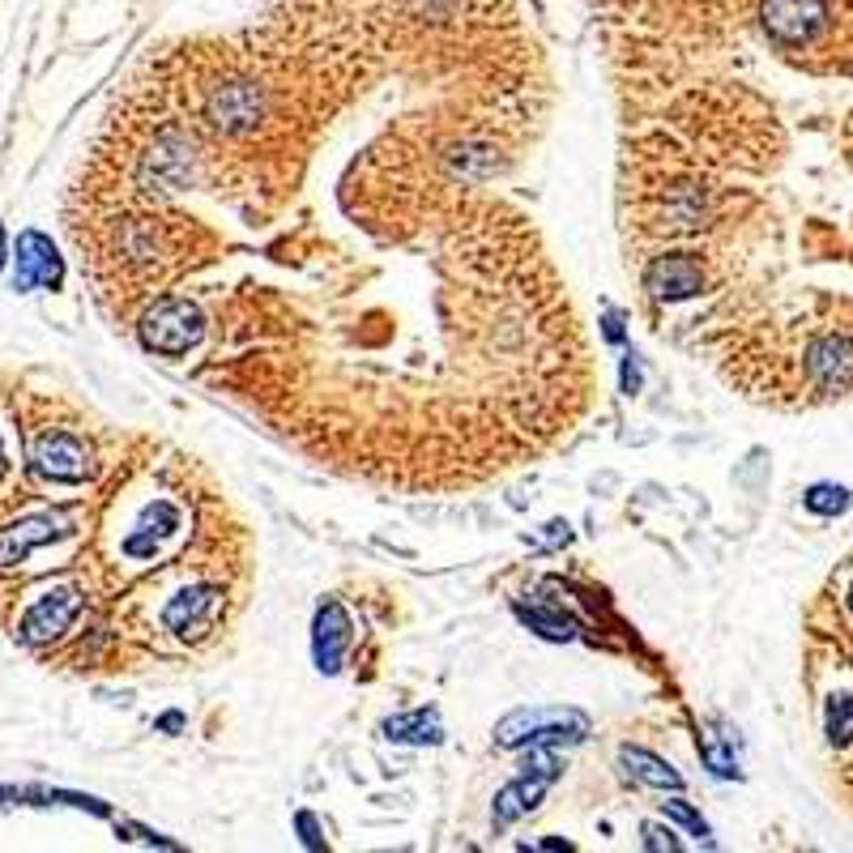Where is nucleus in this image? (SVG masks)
Masks as SVG:
<instances>
[{"label":"nucleus","instance_id":"f257e3e1","mask_svg":"<svg viewBox=\"0 0 853 853\" xmlns=\"http://www.w3.org/2000/svg\"><path fill=\"white\" fill-rule=\"evenodd\" d=\"M201 329H205V321H201V307L193 299H184V295H163V299H154L145 307V316H141V342L154 351V355H189L196 342H201Z\"/></svg>","mask_w":853,"mask_h":853},{"label":"nucleus","instance_id":"f03ea898","mask_svg":"<svg viewBox=\"0 0 853 853\" xmlns=\"http://www.w3.org/2000/svg\"><path fill=\"white\" fill-rule=\"evenodd\" d=\"M589 734V717L577 709H521V713L504 717L496 730L499 747H555V743H580Z\"/></svg>","mask_w":853,"mask_h":853},{"label":"nucleus","instance_id":"7ed1b4c3","mask_svg":"<svg viewBox=\"0 0 853 853\" xmlns=\"http://www.w3.org/2000/svg\"><path fill=\"white\" fill-rule=\"evenodd\" d=\"M78 610H82V589H78V585H55V589H48V593L22 615L18 636H22L27 644H52V640H60V636L69 632V623L78 619Z\"/></svg>","mask_w":853,"mask_h":853},{"label":"nucleus","instance_id":"20e7f679","mask_svg":"<svg viewBox=\"0 0 853 853\" xmlns=\"http://www.w3.org/2000/svg\"><path fill=\"white\" fill-rule=\"evenodd\" d=\"M824 27V0H764V30L776 43H806Z\"/></svg>","mask_w":853,"mask_h":853},{"label":"nucleus","instance_id":"39448f33","mask_svg":"<svg viewBox=\"0 0 853 853\" xmlns=\"http://www.w3.org/2000/svg\"><path fill=\"white\" fill-rule=\"evenodd\" d=\"M64 529H69V517H60V512H34V517H22L18 525L0 529V568L22 563L34 547L60 538Z\"/></svg>","mask_w":853,"mask_h":853},{"label":"nucleus","instance_id":"423d86ee","mask_svg":"<svg viewBox=\"0 0 853 853\" xmlns=\"http://www.w3.org/2000/svg\"><path fill=\"white\" fill-rule=\"evenodd\" d=\"M60 277H64V265H60V256H55L52 240L48 235H39V231H22L18 235V277H13V286L18 291H34V286H60Z\"/></svg>","mask_w":853,"mask_h":853},{"label":"nucleus","instance_id":"0eeeda50","mask_svg":"<svg viewBox=\"0 0 853 853\" xmlns=\"http://www.w3.org/2000/svg\"><path fill=\"white\" fill-rule=\"evenodd\" d=\"M34 469L55 478V483H82L90 461H85V448L73 436L48 431L43 440L34 444Z\"/></svg>","mask_w":853,"mask_h":853},{"label":"nucleus","instance_id":"6e6552de","mask_svg":"<svg viewBox=\"0 0 853 853\" xmlns=\"http://www.w3.org/2000/svg\"><path fill=\"white\" fill-rule=\"evenodd\" d=\"M704 277H700V265L691 256H658L644 274V291H653L658 299H691L700 295Z\"/></svg>","mask_w":853,"mask_h":853},{"label":"nucleus","instance_id":"1a4fd4ad","mask_svg":"<svg viewBox=\"0 0 853 853\" xmlns=\"http://www.w3.org/2000/svg\"><path fill=\"white\" fill-rule=\"evenodd\" d=\"M214 610H219V589L196 585V589H184L180 598H171V602L163 606V623L175 636H193L201 632V628H210Z\"/></svg>","mask_w":853,"mask_h":853},{"label":"nucleus","instance_id":"9d476101","mask_svg":"<svg viewBox=\"0 0 853 853\" xmlns=\"http://www.w3.org/2000/svg\"><path fill=\"white\" fill-rule=\"evenodd\" d=\"M346 644H351V619H346V610L337 602H325L316 610V636H312V653H316V666L333 674L337 666H342V653H346Z\"/></svg>","mask_w":853,"mask_h":853},{"label":"nucleus","instance_id":"9b49d317","mask_svg":"<svg viewBox=\"0 0 853 853\" xmlns=\"http://www.w3.org/2000/svg\"><path fill=\"white\" fill-rule=\"evenodd\" d=\"M547 785H551V776H538V772H521L512 785H504L496 799V824L504 827L512 824L517 815H525V811H534L542 802V794H547Z\"/></svg>","mask_w":853,"mask_h":853},{"label":"nucleus","instance_id":"f8f14e48","mask_svg":"<svg viewBox=\"0 0 853 853\" xmlns=\"http://www.w3.org/2000/svg\"><path fill=\"white\" fill-rule=\"evenodd\" d=\"M623 769H628L632 781L649 785V790H683V776L670 769L666 760L649 755V751H640V747H628V751H623Z\"/></svg>","mask_w":853,"mask_h":853},{"label":"nucleus","instance_id":"ddd939ff","mask_svg":"<svg viewBox=\"0 0 853 853\" xmlns=\"http://www.w3.org/2000/svg\"><path fill=\"white\" fill-rule=\"evenodd\" d=\"M385 734L393 743H440V721L436 713H410L385 721Z\"/></svg>","mask_w":853,"mask_h":853},{"label":"nucleus","instance_id":"4468645a","mask_svg":"<svg viewBox=\"0 0 853 853\" xmlns=\"http://www.w3.org/2000/svg\"><path fill=\"white\" fill-rule=\"evenodd\" d=\"M521 619L534 632L551 636V640H572L577 636V623L568 615H555V610H521Z\"/></svg>","mask_w":853,"mask_h":853},{"label":"nucleus","instance_id":"2eb2a0df","mask_svg":"<svg viewBox=\"0 0 853 853\" xmlns=\"http://www.w3.org/2000/svg\"><path fill=\"white\" fill-rule=\"evenodd\" d=\"M806 508L820 512V517H836V512L850 508V491H845V487H815V491L806 496Z\"/></svg>","mask_w":853,"mask_h":853},{"label":"nucleus","instance_id":"dca6fc26","mask_svg":"<svg viewBox=\"0 0 853 853\" xmlns=\"http://www.w3.org/2000/svg\"><path fill=\"white\" fill-rule=\"evenodd\" d=\"M827 734H832V743H850L853 739V695H845V700H836V704H832Z\"/></svg>","mask_w":853,"mask_h":853},{"label":"nucleus","instance_id":"f3484780","mask_svg":"<svg viewBox=\"0 0 853 853\" xmlns=\"http://www.w3.org/2000/svg\"><path fill=\"white\" fill-rule=\"evenodd\" d=\"M666 815H674L679 824H688L691 832H695V836H704V832H709V827H704V820H700V815L691 811L688 802H666Z\"/></svg>","mask_w":853,"mask_h":853},{"label":"nucleus","instance_id":"a211bd4d","mask_svg":"<svg viewBox=\"0 0 853 853\" xmlns=\"http://www.w3.org/2000/svg\"><path fill=\"white\" fill-rule=\"evenodd\" d=\"M644 845H649V850H679L674 832H670V827H658V824L644 827Z\"/></svg>","mask_w":853,"mask_h":853},{"label":"nucleus","instance_id":"6ab92c4d","mask_svg":"<svg viewBox=\"0 0 853 853\" xmlns=\"http://www.w3.org/2000/svg\"><path fill=\"white\" fill-rule=\"evenodd\" d=\"M640 388V363H636V355H628V363H623V393H636Z\"/></svg>","mask_w":853,"mask_h":853},{"label":"nucleus","instance_id":"aec40b11","mask_svg":"<svg viewBox=\"0 0 853 853\" xmlns=\"http://www.w3.org/2000/svg\"><path fill=\"white\" fill-rule=\"evenodd\" d=\"M4 256H9V252H4V226H0V270H4Z\"/></svg>","mask_w":853,"mask_h":853},{"label":"nucleus","instance_id":"412c9836","mask_svg":"<svg viewBox=\"0 0 853 853\" xmlns=\"http://www.w3.org/2000/svg\"><path fill=\"white\" fill-rule=\"evenodd\" d=\"M850 610H853V589H850Z\"/></svg>","mask_w":853,"mask_h":853}]
</instances>
